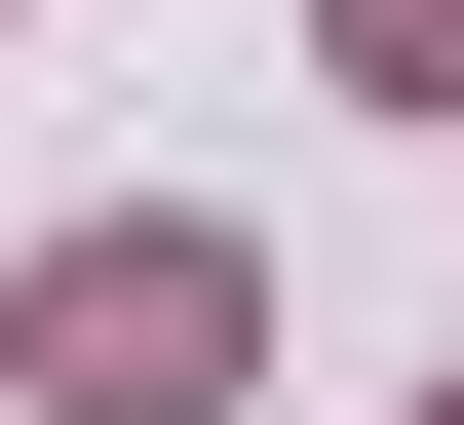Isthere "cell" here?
<instances>
[{
	"label": "cell",
	"instance_id": "cell-1",
	"mask_svg": "<svg viewBox=\"0 0 464 425\" xmlns=\"http://www.w3.org/2000/svg\"><path fill=\"white\" fill-rule=\"evenodd\" d=\"M232 348H271L232 232H39V425H232Z\"/></svg>",
	"mask_w": 464,
	"mask_h": 425
},
{
	"label": "cell",
	"instance_id": "cell-2",
	"mask_svg": "<svg viewBox=\"0 0 464 425\" xmlns=\"http://www.w3.org/2000/svg\"><path fill=\"white\" fill-rule=\"evenodd\" d=\"M310 39H348V78H387V116H464V0H310Z\"/></svg>",
	"mask_w": 464,
	"mask_h": 425
},
{
	"label": "cell",
	"instance_id": "cell-3",
	"mask_svg": "<svg viewBox=\"0 0 464 425\" xmlns=\"http://www.w3.org/2000/svg\"><path fill=\"white\" fill-rule=\"evenodd\" d=\"M426 425H464V387H426Z\"/></svg>",
	"mask_w": 464,
	"mask_h": 425
}]
</instances>
